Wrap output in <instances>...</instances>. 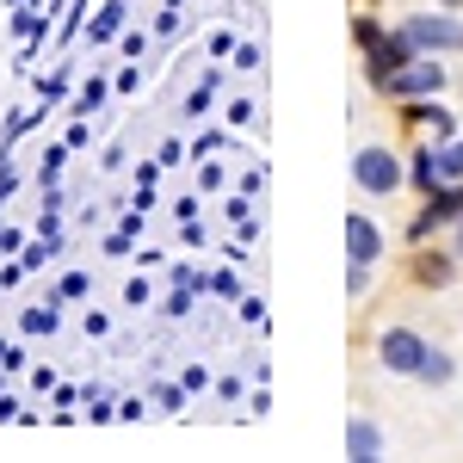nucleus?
<instances>
[{
    "label": "nucleus",
    "mask_w": 463,
    "mask_h": 463,
    "mask_svg": "<svg viewBox=\"0 0 463 463\" xmlns=\"http://www.w3.org/2000/svg\"><path fill=\"white\" fill-rule=\"evenodd\" d=\"M408 56H420V50H414V43L402 37V25H395V32H377L371 43H364V62H371V80H383V74H395L402 62H408Z\"/></svg>",
    "instance_id": "7"
},
{
    "label": "nucleus",
    "mask_w": 463,
    "mask_h": 463,
    "mask_svg": "<svg viewBox=\"0 0 463 463\" xmlns=\"http://www.w3.org/2000/svg\"><path fill=\"white\" fill-rule=\"evenodd\" d=\"M463 216V179H445V185H432L427 192V211L414 216V241L432 235V229H445V222H458Z\"/></svg>",
    "instance_id": "6"
},
{
    "label": "nucleus",
    "mask_w": 463,
    "mask_h": 463,
    "mask_svg": "<svg viewBox=\"0 0 463 463\" xmlns=\"http://www.w3.org/2000/svg\"><path fill=\"white\" fill-rule=\"evenodd\" d=\"M408 185H414V192H432V185H445L439 143H427V148H414V155H408Z\"/></svg>",
    "instance_id": "9"
},
{
    "label": "nucleus",
    "mask_w": 463,
    "mask_h": 463,
    "mask_svg": "<svg viewBox=\"0 0 463 463\" xmlns=\"http://www.w3.org/2000/svg\"><path fill=\"white\" fill-rule=\"evenodd\" d=\"M383 427L371 420V414H353V427H346V458H383Z\"/></svg>",
    "instance_id": "8"
},
{
    "label": "nucleus",
    "mask_w": 463,
    "mask_h": 463,
    "mask_svg": "<svg viewBox=\"0 0 463 463\" xmlns=\"http://www.w3.org/2000/svg\"><path fill=\"white\" fill-rule=\"evenodd\" d=\"M420 358H427V334H414V327H383L377 334V364L390 377H420Z\"/></svg>",
    "instance_id": "4"
},
{
    "label": "nucleus",
    "mask_w": 463,
    "mask_h": 463,
    "mask_svg": "<svg viewBox=\"0 0 463 463\" xmlns=\"http://www.w3.org/2000/svg\"><path fill=\"white\" fill-rule=\"evenodd\" d=\"M451 279H458V253H420V260H414V285L445 290Z\"/></svg>",
    "instance_id": "10"
},
{
    "label": "nucleus",
    "mask_w": 463,
    "mask_h": 463,
    "mask_svg": "<svg viewBox=\"0 0 463 463\" xmlns=\"http://www.w3.org/2000/svg\"><path fill=\"white\" fill-rule=\"evenodd\" d=\"M439 6H451V13H458V6H463V0H439Z\"/></svg>",
    "instance_id": "13"
},
{
    "label": "nucleus",
    "mask_w": 463,
    "mask_h": 463,
    "mask_svg": "<svg viewBox=\"0 0 463 463\" xmlns=\"http://www.w3.org/2000/svg\"><path fill=\"white\" fill-rule=\"evenodd\" d=\"M377 32H383V25H377V19H358V25H353V37H358V50H364V43H371V37H377Z\"/></svg>",
    "instance_id": "12"
},
{
    "label": "nucleus",
    "mask_w": 463,
    "mask_h": 463,
    "mask_svg": "<svg viewBox=\"0 0 463 463\" xmlns=\"http://www.w3.org/2000/svg\"><path fill=\"white\" fill-rule=\"evenodd\" d=\"M458 377V358L445 353V346H427V358H420V383H432V390H445Z\"/></svg>",
    "instance_id": "11"
},
{
    "label": "nucleus",
    "mask_w": 463,
    "mask_h": 463,
    "mask_svg": "<svg viewBox=\"0 0 463 463\" xmlns=\"http://www.w3.org/2000/svg\"><path fill=\"white\" fill-rule=\"evenodd\" d=\"M353 185L364 192V198H390V192H402V185H408V161H402L390 143H358V155H353Z\"/></svg>",
    "instance_id": "1"
},
{
    "label": "nucleus",
    "mask_w": 463,
    "mask_h": 463,
    "mask_svg": "<svg viewBox=\"0 0 463 463\" xmlns=\"http://www.w3.org/2000/svg\"><path fill=\"white\" fill-rule=\"evenodd\" d=\"M445 80H451L445 62H432V56H408V62H402L395 74H383L377 87L395 93V99H439V93H445Z\"/></svg>",
    "instance_id": "3"
},
{
    "label": "nucleus",
    "mask_w": 463,
    "mask_h": 463,
    "mask_svg": "<svg viewBox=\"0 0 463 463\" xmlns=\"http://www.w3.org/2000/svg\"><path fill=\"white\" fill-rule=\"evenodd\" d=\"M402 37H408L420 56H458L463 50V19L451 6H439V13H408V19H402Z\"/></svg>",
    "instance_id": "2"
},
{
    "label": "nucleus",
    "mask_w": 463,
    "mask_h": 463,
    "mask_svg": "<svg viewBox=\"0 0 463 463\" xmlns=\"http://www.w3.org/2000/svg\"><path fill=\"white\" fill-rule=\"evenodd\" d=\"M346 260L353 266H377L383 260V222L371 211H346Z\"/></svg>",
    "instance_id": "5"
}]
</instances>
